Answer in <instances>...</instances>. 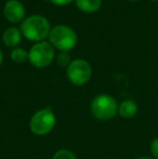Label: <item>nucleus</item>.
Returning a JSON list of instances; mask_svg holds the SVG:
<instances>
[{
    "label": "nucleus",
    "instance_id": "obj_1",
    "mask_svg": "<svg viewBox=\"0 0 158 159\" xmlns=\"http://www.w3.org/2000/svg\"><path fill=\"white\" fill-rule=\"evenodd\" d=\"M21 30L25 38L40 42L50 34V23L42 15H30L21 24Z\"/></svg>",
    "mask_w": 158,
    "mask_h": 159
},
{
    "label": "nucleus",
    "instance_id": "obj_2",
    "mask_svg": "<svg viewBox=\"0 0 158 159\" xmlns=\"http://www.w3.org/2000/svg\"><path fill=\"white\" fill-rule=\"evenodd\" d=\"M90 109L93 117L105 121L118 114V103L112 95L100 94L92 100Z\"/></svg>",
    "mask_w": 158,
    "mask_h": 159
},
{
    "label": "nucleus",
    "instance_id": "obj_3",
    "mask_svg": "<svg viewBox=\"0 0 158 159\" xmlns=\"http://www.w3.org/2000/svg\"><path fill=\"white\" fill-rule=\"evenodd\" d=\"M56 125V117L53 111L49 107L37 111L30 117L29 129L34 134L43 136L49 134Z\"/></svg>",
    "mask_w": 158,
    "mask_h": 159
},
{
    "label": "nucleus",
    "instance_id": "obj_4",
    "mask_svg": "<svg viewBox=\"0 0 158 159\" xmlns=\"http://www.w3.org/2000/svg\"><path fill=\"white\" fill-rule=\"evenodd\" d=\"M50 43L62 52H67L75 48L77 43V35L70 27L65 25H56L49 34Z\"/></svg>",
    "mask_w": 158,
    "mask_h": 159
},
{
    "label": "nucleus",
    "instance_id": "obj_5",
    "mask_svg": "<svg viewBox=\"0 0 158 159\" xmlns=\"http://www.w3.org/2000/svg\"><path fill=\"white\" fill-rule=\"evenodd\" d=\"M54 59V50L50 42L40 41L35 43L28 52V60L30 64L37 68L49 66Z\"/></svg>",
    "mask_w": 158,
    "mask_h": 159
},
{
    "label": "nucleus",
    "instance_id": "obj_6",
    "mask_svg": "<svg viewBox=\"0 0 158 159\" xmlns=\"http://www.w3.org/2000/svg\"><path fill=\"white\" fill-rule=\"evenodd\" d=\"M67 78L75 86H84L90 80L92 69L90 64L84 60H75L68 65L66 69Z\"/></svg>",
    "mask_w": 158,
    "mask_h": 159
},
{
    "label": "nucleus",
    "instance_id": "obj_7",
    "mask_svg": "<svg viewBox=\"0 0 158 159\" xmlns=\"http://www.w3.org/2000/svg\"><path fill=\"white\" fill-rule=\"evenodd\" d=\"M4 17L11 23H19L25 16V8L19 0H9L4 4Z\"/></svg>",
    "mask_w": 158,
    "mask_h": 159
},
{
    "label": "nucleus",
    "instance_id": "obj_8",
    "mask_svg": "<svg viewBox=\"0 0 158 159\" xmlns=\"http://www.w3.org/2000/svg\"><path fill=\"white\" fill-rule=\"evenodd\" d=\"M138 111H139V106L134 100L128 98L118 104V115L124 119H131L135 117Z\"/></svg>",
    "mask_w": 158,
    "mask_h": 159
},
{
    "label": "nucleus",
    "instance_id": "obj_9",
    "mask_svg": "<svg viewBox=\"0 0 158 159\" xmlns=\"http://www.w3.org/2000/svg\"><path fill=\"white\" fill-rule=\"evenodd\" d=\"M3 42L9 48H14L21 42V32L16 27H10L4 30L3 33Z\"/></svg>",
    "mask_w": 158,
    "mask_h": 159
},
{
    "label": "nucleus",
    "instance_id": "obj_10",
    "mask_svg": "<svg viewBox=\"0 0 158 159\" xmlns=\"http://www.w3.org/2000/svg\"><path fill=\"white\" fill-rule=\"evenodd\" d=\"M102 0H76V6L79 10L87 13H92L101 8Z\"/></svg>",
    "mask_w": 158,
    "mask_h": 159
},
{
    "label": "nucleus",
    "instance_id": "obj_11",
    "mask_svg": "<svg viewBox=\"0 0 158 159\" xmlns=\"http://www.w3.org/2000/svg\"><path fill=\"white\" fill-rule=\"evenodd\" d=\"M11 59L15 63H24L28 59V53L22 48H14L11 52Z\"/></svg>",
    "mask_w": 158,
    "mask_h": 159
},
{
    "label": "nucleus",
    "instance_id": "obj_12",
    "mask_svg": "<svg viewBox=\"0 0 158 159\" xmlns=\"http://www.w3.org/2000/svg\"><path fill=\"white\" fill-rule=\"evenodd\" d=\"M52 159H78V158H77V156L72 151H70L67 148H62L59 149L53 155Z\"/></svg>",
    "mask_w": 158,
    "mask_h": 159
},
{
    "label": "nucleus",
    "instance_id": "obj_13",
    "mask_svg": "<svg viewBox=\"0 0 158 159\" xmlns=\"http://www.w3.org/2000/svg\"><path fill=\"white\" fill-rule=\"evenodd\" d=\"M72 62H70V55L67 54L66 52H61L57 57V64L62 67H68Z\"/></svg>",
    "mask_w": 158,
    "mask_h": 159
},
{
    "label": "nucleus",
    "instance_id": "obj_14",
    "mask_svg": "<svg viewBox=\"0 0 158 159\" xmlns=\"http://www.w3.org/2000/svg\"><path fill=\"white\" fill-rule=\"evenodd\" d=\"M151 155L154 159H158V136L154 138L150 144Z\"/></svg>",
    "mask_w": 158,
    "mask_h": 159
},
{
    "label": "nucleus",
    "instance_id": "obj_15",
    "mask_svg": "<svg viewBox=\"0 0 158 159\" xmlns=\"http://www.w3.org/2000/svg\"><path fill=\"white\" fill-rule=\"evenodd\" d=\"M50 1L55 6H66V4L70 3L73 0H50Z\"/></svg>",
    "mask_w": 158,
    "mask_h": 159
},
{
    "label": "nucleus",
    "instance_id": "obj_16",
    "mask_svg": "<svg viewBox=\"0 0 158 159\" xmlns=\"http://www.w3.org/2000/svg\"><path fill=\"white\" fill-rule=\"evenodd\" d=\"M137 159H154L152 157V156H142V157H139Z\"/></svg>",
    "mask_w": 158,
    "mask_h": 159
},
{
    "label": "nucleus",
    "instance_id": "obj_17",
    "mask_svg": "<svg viewBox=\"0 0 158 159\" xmlns=\"http://www.w3.org/2000/svg\"><path fill=\"white\" fill-rule=\"evenodd\" d=\"M2 60H3V57H2V52H1V50H0V65L2 63Z\"/></svg>",
    "mask_w": 158,
    "mask_h": 159
},
{
    "label": "nucleus",
    "instance_id": "obj_18",
    "mask_svg": "<svg viewBox=\"0 0 158 159\" xmlns=\"http://www.w3.org/2000/svg\"><path fill=\"white\" fill-rule=\"evenodd\" d=\"M129 1H133V2H135V1H139V0H129Z\"/></svg>",
    "mask_w": 158,
    "mask_h": 159
},
{
    "label": "nucleus",
    "instance_id": "obj_19",
    "mask_svg": "<svg viewBox=\"0 0 158 159\" xmlns=\"http://www.w3.org/2000/svg\"><path fill=\"white\" fill-rule=\"evenodd\" d=\"M152 1H158V0H152Z\"/></svg>",
    "mask_w": 158,
    "mask_h": 159
}]
</instances>
